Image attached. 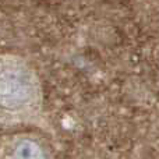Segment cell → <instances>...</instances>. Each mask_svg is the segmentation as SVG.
<instances>
[{"label":"cell","instance_id":"obj_1","mask_svg":"<svg viewBox=\"0 0 159 159\" xmlns=\"http://www.w3.org/2000/svg\"><path fill=\"white\" fill-rule=\"evenodd\" d=\"M41 109L42 91L35 71L17 56H0V121H34Z\"/></svg>","mask_w":159,"mask_h":159},{"label":"cell","instance_id":"obj_2","mask_svg":"<svg viewBox=\"0 0 159 159\" xmlns=\"http://www.w3.org/2000/svg\"><path fill=\"white\" fill-rule=\"evenodd\" d=\"M11 159H46V154L36 141L31 138H20L13 147Z\"/></svg>","mask_w":159,"mask_h":159}]
</instances>
